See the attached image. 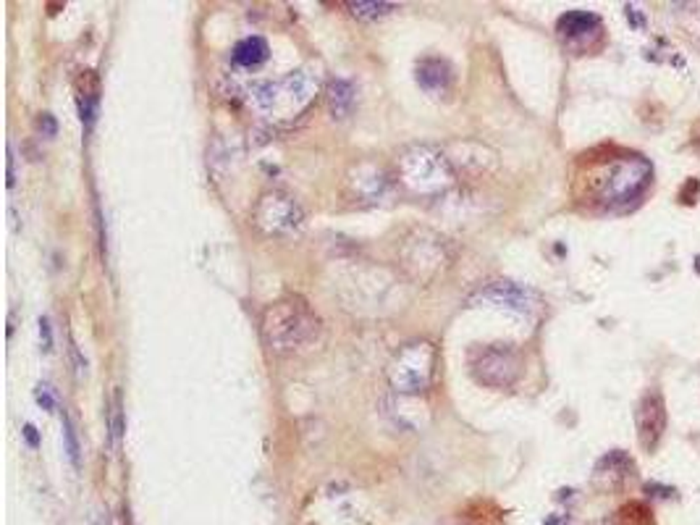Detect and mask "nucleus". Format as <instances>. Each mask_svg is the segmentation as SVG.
I'll return each instance as SVG.
<instances>
[{"instance_id":"9b49d317","label":"nucleus","mask_w":700,"mask_h":525,"mask_svg":"<svg viewBox=\"0 0 700 525\" xmlns=\"http://www.w3.org/2000/svg\"><path fill=\"white\" fill-rule=\"evenodd\" d=\"M559 38L567 42L569 47L580 50V47H590L593 38L601 35V21L593 13L585 11H572L567 16L559 19Z\"/></svg>"},{"instance_id":"0eeeda50","label":"nucleus","mask_w":700,"mask_h":525,"mask_svg":"<svg viewBox=\"0 0 700 525\" xmlns=\"http://www.w3.org/2000/svg\"><path fill=\"white\" fill-rule=\"evenodd\" d=\"M519 370V355L509 344H483L469 352V373L483 386L506 389L517 381Z\"/></svg>"},{"instance_id":"dca6fc26","label":"nucleus","mask_w":700,"mask_h":525,"mask_svg":"<svg viewBox=\"0 0 700 525\" xmlns=\"http://www.w3.org/2000/svg\"><path fill=\"white\" fill-rule=\"evenodd\" d=\"M347 8L351 11L354 19H362V21H375V19H384L389 16L391 11H396V3H365V0H357V3H347Z\"/></svg>"},{"instance_id":"20e7f679","label":"nucleus","mask_w":700,"mask_h":525,"mask_svg":"<svg viewBox=\"0 0 700 525\" xmlns=\"http://www.w3.org/2000/svg\"><path fill=\"white\" fill-rule=\"evenodd\" d=\"M648 179L651 165L637 156H629L601 163L590 179V190H595V202H601L603 207H617L640 198V192L648 187Z\"/></svg>"},{"instance_id":"6e6552de","label":"nucleus","mask_w":700,"mask_h":525,"mask_svg":"<svg viewBox=\"0 0 700 525\" xmlns=\"http://www.w3.org/2000/svg\"><path fill=\"white\" fill-rule=\"evenodd\" d=\"M252 221L268 237H289L302 226L305 213H302L299 202L294 200L289 192L268 190L266 195H260V200L255 202Z\"/></svg>"},{"instance_id":"f8f14e48","label":"nucleus","mask_w":700,"mask_h":525,"mask_svg":"<svg viewBox=\"0 0 700 525\" xmlns=\"http://www.w3.org/2000/svg\"><path fill=\"white\" fill-rule=\"evenodd\" d=\"M415 80L430 97H443L451 89V66L443 58H423L415 69Z\"/></svg>"},{"instance_id":"f257e3e1","label":"nucleus","mask_w":700,"mask_h":525,"mask_svg":"<svg viewBox=\"0 0 700 525\" xmlns=\"http://www.w3.org/2000/svg\"><path fill=\"white\" fill-rule=\"evenodd\" d=\"M260 331L271 352L299 355L317 344L323 324L305 300L286 297L266 308Z\"/></svg>"},{"instance_id":"f03ea898","label":"nucleus","mask_w":700,"mask_h":525,"mask_svg":"<svg viewBox=\"0 0 700 525\" xmlns=\"http://www.w3.org/2000/svg\"><path fill=\"white\" fill-rule=\"evenodd\" d=\"M396 182L417 198H435L454 187L457 171L441 150L412 145L396 156Z\"/></svg>"},{"instance_id":"1a4fd4ad","label":"nucleus","mask_w":700,"mask_h":525,"mask_svg":"<svg viewBox=\"0 0 700 525\" xmlns=\"http://www.w3.org/2000/svg\"><path fill=\"white\" fill-rule=\"evenodd\" d=\"M475 305H485V308H502V310H509V313H519V316H530L541 308V300L533 289L522 286L517 282H506V279H499V282L485 284L475 297H472Z\"/></svg>"},{"instance_id":"423d86ee","label":"nucleus","mask_w":700,"mask_h":525,"mask_svg":"<svg viewBox=\"0 0 700 525\" xmlns=\"http://www.w3.org/2000/svg\"><path fill=\"white\" fill-rule=\"evenodd\" d=\"M399 260L412 279L426 284L438 279L451 266V252L443 237L433 234L428 229H417L404 240L399 250Z\"/></svg>"},{"instance_id":"7ed1b4c3","label":"nucleus","mask_w":700,"mask_h":525,"mask_svg":"<svg viewBox=\"0 0 700 525\" xmlns=\"http://www.w3.org/2000/svg\"><path fill=\"white\" fill-rule=\"evenodd\" d=\"M317 89H320V74L305 66L281 80L257 84L249 92V103L263 116H297L310 106Z\"/></svg>"},{"instance_id":"a211bd4d","label":"nucleus","mask_w":700,"mask_h":525,"mask_svg":"<svg viewBox=\"0 0 700 525\" xmlns=\"http://www.w3.org/2000/svg\"><path fill=\"white\" fill-rule=\"evenodd\" d=\"M35 397H38V404L42 410H47V412H53L55 410V397H53V392H50V386L47 384H39L38 392H35Z\"/></svg>"},{"instance_id":"9d476101","label":"nucleus","mask_w":700,"mask_h":525,"mask_svg":"<svg viewBox=\"0 0 700 525\" xmlns=\"http://www.w3.org/2000/svg\"><path fill=\"white\" fill-rule=\"evenodd\" d=\"M347 184L351 187V195L365 202L384 200L391 192V179L384 168L375 163H359L354 165L347 176Z\"/></svg>"},{"instance_id":"aec40b11","label":"nucleus","mask_w":700,"mask_h":525,"mask_svg":"<svg viewBox=\"0 0 700 525\" xmlns=\"http://www.w3.org/2000/svg\"><path fill=\"white\" fill-rule=\"evenodd\" d=\"M21 434H24V439H27V445L32 446V449H38V446H39V436H38V428H35V426H32V423H27V426H24V431H21Z\"/></svg>"},{"instance_id":"f3484780","label":"nucleus","mask_w":700,"mask_h":525,"mask_svg":"<svg viewBox=\"0 0 700 525\" xmlns=\"http://www.w3.org/2000/svg\"><path fill=\"white\" fill-rule=\"evenodd\" d=\"M61 426H63V449H66L69 460H72V465L79 470L81 468V446H79L77 431H74V423H72L69 412L61 415Z\"/></svg>"},{"instance_id":"39448f33","label":"nucleus","mask_w":700,"mask_h":525,"mask_svg":"<svg viewBox=\"0 0 700 525\" xmlns=\"http://www.w3.org/2000/svg\"><path fill=\"white\" fill-rule=\"evenodd\" d=\"M435 363H438V352H435L433 342L428 339L407 342L404 347H399L393 352V358L386 365L389 386L396 394H404V397L423 394L435 376Z\"/></svg>"},{"instance_id":"4468645a","label":"nucleus","mask_w":700,"mask_h":525,"mask_svg":"<svg viewBox=\"0 0 700 525\" xmlns=\"http://www.w3.org/2000/svg\"><path fill=\"white\" fill-rule=\"evenodd\" d=\"M268 55H271V47H268V42L263 40V38H257V35H252V38H244V40L236 42V47H233L232 58L236 66H241V69H257L260 64H266L268 61Z\"/></svg>"},{"instance_id":"6ab92c4d","label":"nucleus","mask_w":700,"mask_h":525,"mask_svg":"<svg viewBox=\"0 0 700 525\" xmlns=\"http://www.w3.org/2000/svg\"><path fill=\"white\" fill-rule=\"evenodd\" d=\"M39 336H42V350L50 352L53 350V331H50V321L45 316L39 318Z\"/></svg>"},{"instance_id":"2eb2a0df","label":"nucleus","mask_w":700,"mask_h":525,"mask_svg":"<svg viewBox=\"0 0 700 525\" xmlns=\"http://www.w3.org/2000/svg\"><path fill=\"white\" fill-rule=\"evenodd\" d=\"M328 108L333 119H347L354 108V87L350 80H333L328 87Z\"/></svg>"},{"instance_id":"412c9836","label":"nucleus","mask_w":700,"mask_h":525,"mask_svg":"<svg viewBox=\"0 0 700 525\" xmlns=\"http://www.w3.org/2000/svg\"><path fill=\"white\" fill-rule=\"evenodd\" d=\"M13 184H16V174H13V150H11V145H8V190H13Z\"/></svg>"},{"instance_id":"ddd939ff","label":"nucleus","mask_w":700,"mask_h":525,"mask_svg":"<svg viewBox=\"0 0 700 525\" xmlns=\"http://www.w3.org/2000/svg\"><path fill=\"white\" fill-rule=\"evenodd\" d=\"M637 423H640V439L648 449H654V445L659 442L663 428V404L659 394H648L640 410H637Z\"/></svg>"}]
</instances>
